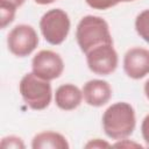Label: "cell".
<instances>
[{"mask_svg": "<svg viewBox=\"0 0 149 149\" xmlns=\"http://www.w3.org/2000/svg\"><path fill=\"white\" fill-rule=\"evenodd\" d=\"M135 126V111L128 102H115L102 114L104 132L113 140H123L130 136Z\"/></svg>", "mask_w": 149, "mask_h": 149, "instance_id": "1", "label": "cell"}, {"mask_svg": "<svg viewBox=\"0 0 149 149\" xmlns=\"http://www.w3.org/2000/svg\"><path fill=\"white\" fill-rule=\"evenodd\" d=\"M76 38L80 50L87 54L93 48L101 44H113L108 23L100 16H84L76 30Z\"/></svg>", "mask_w": 149, "mask_h": 149, "instance_id": "2", "label": "cell"}, {"mask_svg": "<svg viewBox=\"0 0 149 149\" xmlns=\"http://www.w3.org/2000/svg\"><path fill=\"white\" fill-rule=\"evenodd\" d=\"M19 90L22 99L31 109L42 111L51 102L52 91L49 80L42 79L33 72L22 77Z\"/></svg>", "mask_w": 149, "mask_h": 149, "instance_id": "3", "label": "cell"}, {"mask_svg": "<svg viewBox=\"0 0 149 149\" xmlns=\"http://www.w3.org/2000/svg\"><path fill=\"white\" fill-rule=\"evenodd\" d=\"M69 15L59 8L48 10L40 20V29L44 40L52 44L58 45L63 43L70 31Z\"/></svg>", "mask_w": 149, "mask_h": 149, "instance_id": "4", "label": "cell"}, {"mask_svg": "<svg viewBox=\"0 0 149 149\" xmlns=\"http://www.w3.org/2000/svg\"><path fill=\"white\" fill-rule=\"evenodd\" d=\"M38 44L36 30L28 24L15 26L7 36V45L9 51L17 57L30 55Z\"/></svg>", "mask_w": 149, "mask_h": 149, "instance_id": "5", "label": "cell"}, {"mask_svg": "<svg viewBox=\"0 0 149 149\" xmlns=\"http://www.w3.org/2000/svg\"><path fill=\"white\" fill-rule=\"evenodd\" d=\"M85 55L88 69L95 74L108 76L118 68L119 58L113 44L98 45Z\"/></svg>", "mask_w": 149, "mask_h": 149, "instance_id": "6", "label": "cell"}, {"mask_svg": "<svg viewBox=\"0 0 149 149\" xmlns=\"http://www.w3.org/2000/svg\"><path fill=\"white\" fill-rule=\"evenodd\" d=\"M33 73L45 80H54L63 73L64 63L62 57L51 50L38 51L31 61Z\"/></svg>", "mask_w": 149, "mask_h": 149, "instance_id": "7", "label": "cell"}, {"mask_svg": "<svg viewBox=\"0 0 149 149\" xmlns=\"http://www.w3.org/2000/svg\"><path fill=\"white\" fill-rule=\"evenodd\" d=\"M123 70L132 79H141L149 73V50L132 48L123 57Z\"/></svg>", "mask_w": 149, "mask_h": 149, "instance_id": "8", "label": "cell"}, {"mask_svg": "<svg viewBox=\"0 0 149 149\" xmlns=\"http://www.w3.org/2000/svg\"><path fill=\"white\" fill-rule=\"evenodd\" d=\"M83 97L87 105L100 107L106 105L112 97V88L105 80L92 79L88 80L83 87Z\"/></svg>", "mask_w": 149, "mask_h": 149, "instance_id": "9", "label": "cell"}, {"mask_svg": "<svg viewBox=\"0 0 149 149\" xmlns=\"http://www.w3.org/2000/svg\"><path fill=\"white\" fill-rule=\"evenodd\" d=\"M83 99V92L73 84L61 85L55 93V102L63 111L76 109Z\"/></svg>", "mask_w": 149, "mask_h": 149, "instance_id": "10", "label": "cell"}, {"mask_svg": "<svg viewBox=\"0 0 149 149\" xmlns=\"http://www.w3.org/2000/svg\"><path fill=\"white\" fill-rule=\"evenodd\" d=\"M33 149H69L66 139L55 132H43L34 136L31 142Z\"/></svg>", "mask_w": 149, "mask_h": 149, "instance_id": "11", "label": "cell"}, {"mask_svg": "<svg viewBox=\"0 0 149 149\" xmlns=\"http://www.w3.org/2000/svg\"><path fill=\"white\" fill-rule=\"evenodd\" d=\"M135 29L140 37L149 43V9H144L136 16Z\"/></svg>", "mask_w": 149, "mask_h": 149, "instance_id": "12", "label": "cell"}, {"mask_svg": "<svg viewBox=\"0 0 149 149\" xmlns=\"http://www.w3.org/2000/svg\"><path fill=\"white\" fill-rule=\"evenodd\" d=\"M16 7L0 2V27L3 29L14 21Z\"/></svg>", "mask_w": 149, "mask_h": 149, "instance_id": "13", "label": "cell"}, {"mask_svg": "<svg viewBox=\"0 0 149 149\" xmlns=\"http://www.w3.org/2000/svg\"><path fill=\"white\" fill-rule=\"evenodd\" d=\"M86 3L93 8V9H108L111 7L116 6L119 2H122V0H85Z\"/></svg>", "mask_w": 149, "mask_h": 149, "instance_id": "14", "label": "cell"}, {"mask_svg": "<svg viewBox=\"0 0 149 149\" xmlns=\"http://www.w3.org/2000/svg\"><path fill=\"white\" fill-rule=\"evenodd\" d=\"M1 147L2 148H24V144L22 142V140L20 137H16V136H7V137H3L2 141H1Z\"/></svg>", "mask_w": 149, "mask_h": 149, "instance_id": "15", "label": "cell"}, {"mask_svg": "<svg viewBox=\"0 0 149 149\" xmlns=\"http://www.w3.org/2000/svg\"><path fill=\"white\" fill-rule=\"evenodd\" d=\"M141 133L143 136V140L147 144V147L149 148V114L143 119L142 125H141Z\"/></svg>", "mask_w": 149, "mask_h": 149, "instance_id": "16", "label": "cell"}, {"mask_svg": "<svg viewBox=\"0 0 149 149\" xmlns=\"http://www.w3.org/2000/svg\"><path fill=\"white\" fill-rule=\"evenodd\" d=\"M90 147H93V148L99 147L100 148V147H109V144L106 143V142H101V140H99V139H95L94 141H92V142L86 144V148H90Z\"/></svg>", "mask_w": 149, "mask_h": 149, "instance_id": "17", "label": "cell"}, {"mask_svg": "<svg viewBox=\"0 0 149 149\" xmlns=\"http://www.w3.org/2000/svg\"><path fill=\"white\" fill-rule=\"evenodd\" d=\"M26 0H0V2H3V3H7V5H12L14 7H20L24 3Z\"/></svg>", "mask_w": 149, "mask_h": 149, "instance_id": "18", "label": "cell"}, {"mask_svg": "<svg viewBox=\"0 0 149 149\" xmlns=\"http://www.w3.org/2000/svg\"><path fill=\"white\" fill-rule=\"evenodd\" d=\"M36 3H38V5H49V3H52V2H55L56 0H34Z\"/></svg>", "mask_w": 149, "mask_h": 149, "instance_id": "19", "label": "cell"}, {"mask_svg": "<svg viewBox=\"0 0 149 149\" xmlns=\"http://www.w3.org/2000/svg\"><path fill=\"white\" fill-rule=\"evenodd\" d=\"M144 93H146V97L149 99V79L144 84Z\"/></svg>", "mask_w": 149, "mask_h": 149, "instance_id": "20", "label": "cell"}, {"mask_svg": "<svg viewBox=\"0 0 149 149\" xmlns=\"http://www.w3.org/2000/svg\"><path fill=\"white\" fill-rule=\"evenodd\" d=\"M128 1H134V0H122V2H128Z\"/></svg>", "mask_w": 149, "mask_h": 149, "instance_id": "21", "label": "cell"}]
</instances>
